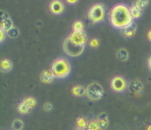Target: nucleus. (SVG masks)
<instances>
[{
  "mask_svg": "<svg viewBox=\"0 0 151 130\" xmlns=\"http://www.w3.org/2000/svg\"><path fill=\"white\" fill-rule=\"evenodd\" d=\"M132 16L130 10L124 4L115 5L110 12V20L111 24L116 27L124 29L132 24Z\"/></svg>",
  "mask_w": 151,
  "mask_h": 130,
  "instance_id": "nucleus-1",
  "label": "nucleus"
},
{
  "mask_svg": "<svg viewBox=\"0 0 151 130\" xmlns=\"http://www.w3.org/2000/svg\"><path fill=\"white\" fill-rule=\"evenodd\" d=\"M86 42V35L84 31L73 32L64 42V50L71 56H78L82 53Z\"/></svg>",
  "mask_w": 151,
  "mask_h": 130,
  "instance_id": "nucleus-2",
  "label": "nucleus"
},
{
  "mask_svg": "<svg viewBox=\"0 0 151 130\" xmlns=\"http://www.w3.org/2000/svg\"><path fill=\"white\" fill-rule=\"evenodd\" d=\"M52 71L56 77L59 78L66 77L70 71L69 63L66 59H57L52 65Z\"/></svg>",
  "mask_w": 151,
  "mask_h": 130,
  "instance_id": "nucleus-3",
  "label": "nucleus"
},
{
  "mask_svg": "<svg viewBox=\"0 0 151 130\" xmlns=\"http://www.w3.org/2000/svg\"><path fill=\"white\" fill-rule=\"evenodd\" d=\"M104 93L101 85L97 83H92L86 89V95L88 98L92 100H99L102 97Z\"/></svg>",
  "mask_w": 151,
  "mask_h": 130,
  "instance_id": "nucleus-4",
  "label": "nucleus"
},
{
  "mask_svg": "<svg viewBox=\"0 0 151 130\" xmlns=\"http://www.w3.org/2000/svg\"><path fill=\"white\" fill-rule=\"evenodd\" d=\"M105 16V10L104 7L99 4H94L93 6L91 7V9L88 11V17L91 21H93L94 23L102 21L104 19Z\"/></svg>",
  "mask_w": 151,
  "mask_h": 130,
  "instance_id": "nucleus-5",
  "label": "nucleus"
},
{
  "mask_svg": "<svg viewBox=\"0 0 151 130\" xmlns=\"http://www.w3.org/2000/svg\"><path fill=\"white\" fill-rule=\"evenodd\" d=\"M125 86H126V83H125L124 79L120 77L114 78L111 81V87L116 91H121L124 90Z\"/></svg>",
  "mask_w": 151,
  "mask_h": 130,
  "instance_id": "nucleus-6",
  "label": "nucleus"
},
{
  "mask_svg": "<svg viewBox=\"0 0 151 130\" xmlns=\"http://www.w3.org/2000/svg\"><path fill=\"white\" fill-rule=\"evenodd\" d=\"M49 9L50 11L54 14H60L64 11V5L59 0H53L49 5Z\"/></svg>",
  "mask_w": 151,
  "mask_h": 130,
  "instance_id": "nucleus-7",
  "label": "nucleus"
},
{
  "mask_svg": "<svg viewBox=\"0 0 151 130\" xmlns=\"http://www.w3.org/2000/svg\"><path fill=\"white\" fill-rule=\"evenodd\" d=\"M55 76V75L54 74L53 71H44L42 72V74H41V76H40V79H41V81H42V83H51V82L54 80Z\"/></svg>",
  "mask_w": 151,
  "mask_h": 130,
  "instance_id": "nucleus-8",
  "label": "nucleus"
},
{
  "mask_svg": "<svg viewBox=\"0 0 151 130\" xmlns=\"http://www.w3.org/2000/svg\"><path fill=\"white\" fill-rule=\"evenodd\" d=\"M12 22L11 21L10 17L5 14V18L4 17V15H2V19H1V29L4 31H9L12 29Z\"/></svg>",
  "mask_w": 151,
  "mask_h": 130,
  "instance_id": "nucleus-9",
  "label": "nucleus"
},
{
  "mask_svg": "<svg viewBox=\"0 0 151 130\" xmlns=\"http://www.w3.org/2000/svg\"><path fill=\"white\" fill-rule=\"evenodd\" d=\"M129 89L132 93L138 94L143 90V85L139 81H133L129 84Z\"/></svg>",
  "mask_w": 151,
  "mask_h": 130,
  "instance_id": "nucleus-10",
  "label": "nucleus"
},
{
  "mask_svg": "<svg viewBox=\"0 0 151 130\" xmlns=\"http://www.w3.org/2000/svg\"><path fill=\"white\" fill-rule=\"evenodd\" d=\"M136 31H137V25L132 23L127 27L124 28L123 34L125 36H127V37H132V36H135Z\"/></svg>",
  "mask_w": 151,
  "mask_h": 130,
  "instance_id": "nucleus-11",
  "label": "nucleus"
},
{
  "mask_svg": "<svg viewBox=\"0 0 151 130\" xmlns=\"http://www.w3.org/2000/svg\"><path fill=\"white\" fill-rule=\"evenodd\" d=\"M12 68V62L9 59H4L1 62L2 71H9Z\"/></svg>",
  "mask_w": 151,
  "mask_h": 130,
  "instance_id": "nucleus-12",
  "label": "nucleus"
},
{
  "mask_svg": "<svg viewBox=\"0 0 151 130\" xmlns=\"http://www.w3.org/2000/svg\"><path fill=\"white\" fill-rule=\"evenodd\" d=\"M72 92H73V94L77 96H81L82 95L86 94V89L81 85H76L73 88Z\"/></svg>",
  "mask_w": 151,
  "mask_h": 130,
  "instance_id": "nucleus-13",
  "label": "nucleus"
},
{
  "mask_svg": "<svg viewBox=\"0 0 151 130\" xmlns=\"http://www.w3.org/2000/svg\"><path fill=\"white\" fill-rule=\"evenodd\" d=\"M130 13H131V16H132V17H135V18H137V17H139L140 16H141V9H140L139 7H137V5H134V6H132L130 9Z\"/></svg>",
  "mask_w": 151,
  "mask_h": 130,
  "instance_id": "nucleus-14",
  "label": "nucleus"
},
{
  "mask_svg": "<svg viewBox=\"0 0 151 130\" xmlns=\"http://www.w3.org/2000/svg\"><path fill=\"white\" fill-rule=\"evenodd\" d=\"M76 125H77V127H78L79 129H85V128L87 127L88 123H87V121H86V119L81 117V118L77 119V121H76Z\"/></svg>",
  "mask_w": 151,
  "mask_h": 130,
  "instance_id": "nucleus-15",
  "label": "nucleus"
},
{
  "mask_svg": "<svg viewBox=\"0 0 151 130\" xmlns=\"http://www.w3.org/2000/svg\"><path fill=\"white\" fill-rule=\"evenodd\" d=\"M87 129L88 130L100 129V126H99V121H93L89 122V123H88V125H87Z\"/></svg>",
  "mask_w": 151,
  "mask_h": 130,
  "instance_id": "nucleus-16",
  "label": "nucleus"
},
{
  "mask_svg": "<svg viewBox=\"0 0 151 130\" xmlns=\"http://www.w3.org/2000/svg\"><path fill=\"white\" fill-rule=\"evenodd\" d=\"M83 28H84V25L80 21H76L74 24H73V32H81V31H83Z\"/></svg>",
  "mask_w": 151,
  "mask_h": 130,
  "instance_id": "nucleus-17",
  "label": "nucleus"
},
{
  "mask_svg": "<svg viewBox=\"0 0 151 130\" xmlns=\"http://www.w3.org/2000/svg\"><path fill=\"white\" fill-rule=\"evenodd\" d=\"M117 58L120 60H126L128 59V53L124 49H120L117 52Z\"/></svg>",
  "mask_w": 151,
  "mask_h": 130,
  "instance_id": "nucleus-18",
  "label": "nucleus"
},
{
  "mask_svg": "<svg viewBox=\"0 0 151 130\" xmlns=\"http://www.w3.org/2000/svg\"><path fill=\"white\" fill-rule=\"evenodd\" d=\"M23 103H24L27 106H29V108L32 109L36 104V100H35V98H33V97H28V98L24 99V101H23Z\"/></svg>",
  "mask_w": 151,
  "mask_h": 130,
  "instance_id": "nucleus-19",
  "label": "nucleus"
},
{
  "mask_svg": "<svg viewBox=\"0 0 151 130\" xmlns=\"http://www.w3.org/2000/svg\"><path fill=\"white\" fill-rule=\"evenodd\" d=\"M30 109H31V108H29V106H27L24 103H22L19 107H18V110H19V112L20 113H22V114H26V113H29V111H30Z\"/></svg>",
  "mask_w": 151,
  "mask_h": 130,
  "instance_id": "nucleus-20",
  "label": "nucleus"
},
{
  "mask_svg": "<svg viewBox=\"0 0 151 130\" xmlns=\"http://www.w3.org/2000/svg\"><path fill=\"white\" fill-rule=\"evenodd\" d=\"M23 121L20 120H15L12 123V128L14 130H21L23 128Z\"/></svg>",
  "mask_w": 151,
  "mask_h": 130,
  "instance_id": "nucleus-21",
  "label": "nucleus"
},
{
  "mask_svg": "<svg viewBox=\"0 0 151 130\" xmlns=\"http://www.w3.org/2000/svg\"><path fill=\"white\" fill-rule=\"evenodd\" d=\"M148 4H149L148 0H137L136 3V5L137 7H139L140 9H143L148 5Z\"/></svg>",
  "mask_w": 151,
  "mask_h": 130,
  "instance_id": "nucleus-22",
  "label": "nucleus"
},
{
  "mask_svg": "<svg viewBox=\"0 0 151 130\" xmlns=\"http://www.w3.org/2000/svg\"><path fill=\"white\" fill-rule=\"evenodd\" d=\"M99 40H97V39H93V40H92V41H90V46L92 47H99Z\"/></svg>",
  "mask_w": 151,
  "mask_h": 130,
  "instance_id": "nucleus-23",
  "label": "nucleus"
},
{
  "mask_svg": "<svg viewBox=\"0 0 151 130\" xmlns=\"http://www.w3.org/2000/svg\"><path fill=\"white\" fill-rule=\"evenodd\" d=\"M51 109H52V105H51L50 104H46L44 105V109L47 110V111L51 110Z\"/></svg>",
  "mask_w": 151,
  "mask_h": 130,
  "instance_id": "nucleus-24",
  "label": "nucleus"
},
{
  "mask_svg": "<svg viewBox=\"0 0 151 130\" xmlns=\"http://www.w3.org/2000/svg\"><path fill=\"white\" fill-rule=\"evenodd\" d=\"M66 1L69 4H75L78 0H66Z\"/></svg>",
  "mask_w": 151,
  "mask_h": 130,
  "instance_id": "nucleus-25",
  "label": "nucleus"
},
{
  "mask_svg": "<svg viewBox=\"0 0 151 130\" xmlns=\"http://www.w3.org/2000/svg\"><path fill=\"white\" fill-rule=\"evenodd\" d=\"M148 64H149V67L151 69V57H150L148 59Z\"/></svg>",
  "mask_w": 151,
  "mask_h": 130,
  "instance_id": "nucleus-26",
  "label": "nucleus"
},
{
  "mask_svg": "<svg viewBox=\"0 0 151 130\" xmlns=\"http://www.w3.org/2000/svg\"><path fill=\"white\" fill-rule=\"evenodd\" d=\"M4 40V30L1 29V41Z\"/></svg>",
  "mask_w": 151,
  "mask_h": 130,
  "instance_id": "nucleus-27",
  "label": "nucleus"
},
{
  "mask_svg": "<svg viewBox=\"0 0 151 130\" xmlns=\"http://www.w3.org/2000/svg\"><path fill=\"white\" fill-rule=\"evenodd\" d=\"M148 39L151 41V30L150 31H149V33H148Z\"/></svg>",
  "mask_w": 151,
  "mask_h": 130,
  "instance_id": "nucleus-28",
  "label": "nucleus"
},
{
  "mask_svg": "<svg viewBox=\"0 0 151 130\" xmlns=\"http://www.w3.org/2000/svg\"><path fill=\"white\" fill-rule=\"evenodd\" d=\"M147 130H151V125L150 126H149V127L147 128Z\"/></svg>",
  "mask_w": 151,
  "mask_h": 130,
  "instance_id": "nucleus-29",
  "label": "nucleus"
}]
</instances>
